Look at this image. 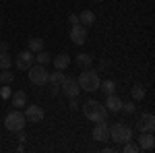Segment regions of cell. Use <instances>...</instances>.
Segmentation results:
<instances>
[{"instance_id":"6da1fadb","label":"cell","mask_w":155,"mask_h":153,"mask_svg":"<svg viewBox=\"0 0 155 153\" xmlns=\"http://www.w3.org/2000/svg\"><path fill=\"white\" fill-rule=\"evenodd\" d=\"M83 114L87 120H91V122H106L107 120V112L106 106L101 104V101H95V99H87L83 104Z\"/></svg>"},{"instance_id":"7a4b0ae2","label":"cell","mask_w":155,"mask_h":153,"mask_svg":"<svg viewBox=\"0 0 155 153\" xmlns=\"http://www.w3.org/2000/svg\"><path fill=\"white\" fill-rule=\"evenodd\" d=\"M79 87H81V91H87V93H93L99 89V75L97 71L93 68H85L81 75H79Z\"/></svg>"},{"instance_id":"3957f363","label":"cell","mask_w":155,"mask_h":153,"mask_svg":"<svg viewBox=\"0 0 155 153\" xmlns=\"http://www.w3.org/2000/svg\"><path fill=\"white\" fill-rule=\"evenodd\" d=\"M110 139L114 143H118V145H122V143H126V141L132 139V128L128 124H124V122H116V124H112V128H110Z\"/></svg>"},{"instance_id":"277c9868","label":"cell","mask_w":155,"mask_h":153,"mask_svg":"<svg viewBox=\"0 0 155 153\" xmlns=\"http://www.w3.org/2000/svg\"><path fill=\"white\" fill-rule=\"evenodd\" d=\"M25 124H27V118H25V114L21 110H12V112H8L6 118H4V126H6V130H11V132L23 130Z\"/></svg>"},{"instance_id":"5b68a950","label":"cell","mask_w":155,"mask_h":153,"mask_svg":"<svg viewBox=\"0 0 155 153\" xmlns=\"http://www.w3.org/2000/svg\"><path fill=\"white\" fill-rule=\"evenodd\" d=\"M27 75H29V81L33 83V85H46L50 72L46 71L44 64H31V66L27 68Z\"/></svg>"},{"instance_id":"8992f818","label":"cell","mask_w":155,"mask_h":153,"mask_svg":"<svg viewBox=\"0 0 155 153\" xmlns=\"http://www.w3.org/2000/svg\"><path fill=\"white\" fill-rule=\"evenodd\" d=\"M79 91H81V87H79L77 79L64 77V81H62V85H60V93L66 95V97H79Z\"/></svg>"},{"instance_id":"52a82bcc","label":"cell","mask_w":155,"mask_h":153,"mask_svg":"<svg viewBox=\"0 0 155 153\" xmlns=\"http://www.w3.org/2000/svg\"><path fill=\"white\" fill-rule=\"evenodd\" d=\"M33 62H35V54H33L31 50L19 52V54H17V58H15V64H17V68H19V71H27Z\"/></svg>"},{"instance_id":"ba28073f","label":"cell","mask_w":155,"mask_h":153,"mask_svg":"<svg viewBox=\"0 0 155 153\" xmlns=\"http://www.w3.org/2000/svg\"><path fill=\"white\" fill-rule=\"evenodd\" d=\"M62 81H64V72L62 71H56V72H50L48 75V85L50 87V93L52 95H58L60 93V85H62Z\"/></svg>"},{"instance_id":"9c48e42d","label":"cell","mask_w":155,"mask_h":153,"mask_svg":"<svg viewBox=\"0 0 155 153\" xmlns=\"http://www.w3.org/2000/svg\"><path fill=\"white\" fill-rule=\"evenodd\" d=\"M71 42L74 46H83L85 42H87V27H83L81 23L72 25L71 29Z\"/></svg>"},{"instance_id":"30bf717a","label":"cell","mask_w":155,"mask_h":153,"mask_svg":"<svg viewBox=\"0 0 155 153\" xmlns=\"http://www.w3.org/2000/svg\"><path fill=\"white\" fill-rule=\"evenodd\" d=\"M137 130L139 132H153L155 130V116L153 114H143V116L137 120Z\"/></svg>"},{"instance_id":"8fae6325","label":"cell","mask_w":155,"mask_h":153,"mask_svg":"<svg viewBox=\"0 0 155 153\" xmlns=\"http://www.w3.org/2000/svg\"><path fill=\"white\" fill-rule=\"evenodd\" d=\"M137 145H139V149H141V151H153V147H155L153 132H141V135H139Z\"/></svg>"},{"instance_id":"7c38bea8","label":"cell","mask_w":155,"mask_h":153,"mask_svg":"<svg viewBox=\"0 0 155 153\" xmlns=\"http://www.w3.org/2000/svg\"><path fill=\"white\" fill-rule=\"evenodd\" d=\"M93 141H110V126L106 122H97L93 126Z\"/></svg>"},{"instance_id":"4fadbf2b","label":"cell","mask_w":155,"mask_h":153,"mask_svg":"<svg viewBox=\"0 0 155 153\" xmlns=\"http://www.w3.org/2000/svg\"><path fill=\"white\" fill-rule=\"evenodd\" d=\"M25 118H27V122H41L44 120V110L39 106H25Z\"/></svg>"},{"instance_id":"5bb4252c","label":"cell","mask_w":155,"mask_h":153,"mask_svg":"<svg viewBox=\"0 0 155 153\" xmlns=\"http://www.w3.org/2000/svg\"><path fill=\"white\" fill-rule=\"evenodd\" d=\"M106 110L107 112H120V108H122V97H118L116 93H110L106 95Z\"/></svg>"},{"instance_id":"9a60e30c","label":"cell","mask_w":155,"mask_h":153,"mask_svg":"<svg viewBox=\"0 0 155 153\" xmlns=\"http://www.w3.org/2000/svg\"><path fill=\"white\" fill-rule=\"evenodd\" d=\"M52 62H54L56 71H66V68L71 66V56H68L66 52H62V54H58V56H54Z\"/></svg>"},{"instance_id":"2e32d148","label":"cell","mask_w":155,"mask_h":153,"mask_svg":"<svg viewBox=\"0 0 155 153\" xmlns=\"http://www.w3.org/2000/svg\"><path fill=\"white\" fill-rule=\"evenodd\" d=\"M11 104L15 106V110H21V108H25L27 106V93L25 91H15V93L11 95Z\"/></svg>"},{"instance_id":"e0dca14e","label":"cell","mask_w":155,"mask_h":153,"mask_svg":"<svg viewBox=\"0 0 155 153\" xmlns=\"http://www.w3.org/2000/svg\"><path fill=\"white\" fill-rule=\"evenodd\" d=\"M79 23L83 25V27H93V23H95V15H93V11H83L81 15H79Z\"/></svg>"},{"instance_id":"ac0fdd59","label":"cell","mask_w":155,"mask_h":153,"mask_svg":"<svg viewBox=\"0 0 155 153\" xmlns=\"http://www.w3.org/2000/svg\"><path fill=\"white\" fill-rule=\"evenodd\" d=\"M77 66L85 71V68H91L93 66V58L89 56V54H77Z\"/></svg>"},{"instance_id":"d6986e66","label":"cell","mask_w":155,"mask_h":153,"mask_svg":"<svg viewBox=\"0 0 155 153\" xmlns=\"http://www.w3.org/2000/svg\"><path fill=\"white\" fill-rule=\"evenodd\" d=\"M97 91H104L106 95L116 93V83L112 81V79H107V81H99V89H97Z\"/></svg>"},{"instance_id":"ffe728a7","label":"cell","mask_w":155,"mask_h":153,"mask_svg":"<svg viewBox=\"0 0 155 153\" xmlns=\"http://www.w3.org/2000/svg\"><path fill=\"white\" fill-rule=\"evenodd\" d=\"M145 93H147V91H145L143 85H139V83H137V85H132L130 95H132V99H134V101H143V99H145Z\"/></svg>"},{"instance_id":"44dd1931","label":"cell","mask_w":155,"mask_h":153,"mask_svg":"<svg viewBox=\"0 0 155 153\" xmlns=\"http://www.w3.org/2000/svg\"><path fill=\"white\" fill-rule=\"evenodd\" d=\"M35 62L37 64H50L52 62V54L50 52H46V50H39V52H35Z\"/></svg>"},{"instance_id":"7402d4cb","label":"cell","mask_w":155,"mask_h":153,"mask_svg":"<svg viewBox=\"0 0 155 153\" xmlns=\"http://www.w3.org/2000/svg\"><path fill=\"white\" fill-rule=\"evenodd\" d=\"M27 50H31L33 54L39 52V50H44V39H41V37H31L29 44H27Z\"/></svg>"},{"instance_id":"603a6c76","label":"cell","mask_w":155,"mask_h":153,"mask_svg":"<svg viewBox=\"0 0 155 153\" xmlns=\"http://www.w3.org/2000/svg\"><path fill=\"white\" fill-rule=\"evenodd\" d=\"M12 81H15V75L11 72V68L0 71V83H2V85H11Z\"/></svg>"},{"instance_id":"cb8c5ba5","label":"cell","mask_w":155,"mask_h":153,"mask_svg":"<svg viewBox=\"0 0 155 153\" xmlns=\"http://www.w3.org/2000/svg\"><path fill=\"white\" fill-rule=\"evenodd\" d=\"M12 64V58L8 52H4V54H0V71H4V68H11Z\"/></svg>"},{"instance_id":"d4e9b609","label":"cell","mask_w":155,"mask_h":153,"mask_svg":"<svg viewBox=\"0 0 155 153\" xmlns=\"http://www.w3.org/2000/svg\"><path fill=\"white\" fill-rule=\"evenodd\" d=\"M122 151H124V153H139L141 149H139V145H137V143H132V139H130V141L122 143Z\"/></svg>"},{"instance_id":"484cf974","label":"cell","mask_w":155,"mask_h":153,"mask_svg":"<svg viewBox=\"0 0 155 153\" xmlns=\"http://www.w3.org/2000/svg\"><path fill=\"white\" fill-rule=\"evenodd\" d=\"M120 110H122L124 114H134V112H137V101H134V99H132V101H126V104L122 101V108H120Z\"/></svg>"},{"instance_id":"4316f807","label":"cell","mask_w":155,"mask_h":153,"mask_svg":"<svg viewBox=\"0 0 155 153\" xmlns=\"http://www.w3.org/2000/svg\"><path fill=\"white\" fill-rule=\"evenodd\" d=\"M0 95H2L4 99H8V97H11V89H8V85H4V87H0Z\"/></svg>"},{"instance_id":"83f0119b","label":"cell","mask_w":155,"mask_h":153,"mask_svg":"<svg viewBox=\"0 0 155 153\" xmlns=\"http://www.w3.org/2000/svg\"><path fill=\"white\" fill-rule=\"evenodd\" d=\"M68 99H71V101H68V108H71V110H77V108H79V97H68Z\"/></svg>"},{"instance_id":"f1b7e54d","label":"cell","mask_w":155,"mask_h":153,"mask_svg":"<svg viewBox=\"0 0 155 153\" xmlns=\"http://www.w3.org/2000/svg\"><path fill=\"white\" fill-rule=\"evenodd\" d=\"M8 50H11V44H8V42H0V54L8 52Z\"/></svg>"},{"instance_id":"f546056e","label":"cell","mask_w":155,"mask_h":153,"mask_svg":"<svg viewBox=\"0 0 155 153\" xmlns=\"http://www.w3.org/2000/svg\"><path fill=\"white\" fill-rule=\"evenodd\" d=\"M68 21H71L72 25H77V23H79V17H77V15H71V17H68Z\"/></svg>"},{"instance_id":"4dcf8cb0","label":"cell","mask_w":155,"mask_h":153,"mask_svg":"<svg viewBox=\"0 0 155 153\" xmlns=\"http://www.w3.org/2000/svg\"><path fill=\"white\" fill-rule=\"evenodd\" d=\"M19 141H21V143H25V141H27V135H25L23 130H19Z\"/></svg>"},{"instance_id":"1f68e13d","label":"cell","mask_w":155,"mask_h":153,"mask_svg":"<svg viewBox=\"0 0 155 153\" xmlns=\"http://www.w3.org/2000/svg\"><path fill=\"white\" fill-rule=\"evenodd\" d=\"M0 27H2V19H0Z\"/></svg>"},{"instance_id":"d6a6232c","label":"cell","mask_w":155,"mask_h":153,"mask_svg":"<svg viewBox=\"0 0 155 153\" xmlns=\"http://www.w3.org/2000/svg\"><path fill=\"white\" fill-rule=\"evenodd\" d=\"M93 2H101V0H93Z\"/></svg>"}]
</instances>
